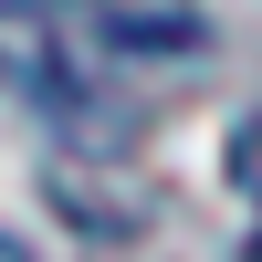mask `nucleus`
<instances>
[{"instance_id": "nucleus-1", "label": "nucleus", "mask_w": 262, "mask_h": 262, "mask_svg": "<svg viewBox=\"0 0 262 262\" xmlns=\"http://www.w3.org/2000/svg\"><path fill=\"white\" fill-rule=\"evenodd\" d=\"M231 189L262 210V116H242V126H231ZM252 252H262V242H252Z\"/></svg>"}]
</instances>
